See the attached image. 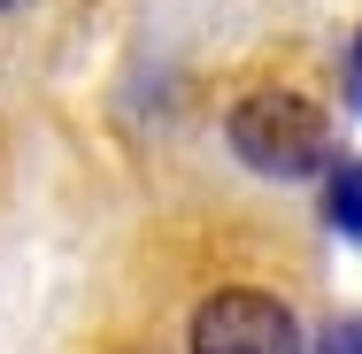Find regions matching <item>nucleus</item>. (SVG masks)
I'll return each mask as SVG.
<instances>
[{"label": "nucleus", "mask_w": 362, "mask_h": 354, "mask_svg": "<svg viewBox=\"0 0 362 354\" xmlns=\"http://www.w3.org/2000/svg\"><path fill=\"white\" fill-rule=\"evenodd\" d=\"M223 139H231V154H239L247 170H262V177H324L332 154H339L324 108L300 100V93H247V100L231 108Z\"/></svg>", "instance_id": "obj_1"}, {"label": "nucleus", "mask_w": 362, "mask_h": 354, "mask_svg": "<svg viewBox=\"0 0 362 354\" xmlns=\"http://www.w3.org/2000/svg\"><path fill=\"white\" fill-rule=\"evenodd\" d=\"M324 223L339 239H362V162L355 154H332V170H324Z\"/></svg>", "instance_id": "obj_3"}, {"label": "nucleus", "mask_w": 362, "mask_h": 354, "mask_svg": "<svg viewBox=\"0 0 362 354\" xmlns=\"http://www.w3.org/2000/svg\"><path fill=\"white\" fill-rule=\"evenodd\" d=\"M0 8H16V0H0Z\"/></svg>", "instance_id": "obj_6"}, {"label": "nucleus", "mask_w": 362, "mask_h": 354, "mask_svg": "<svg viewBox=\"0 0 362 354\" xmlns=\"http://www.w3.org/2000/svg\"><path fill=\"white\" fill-rule=\"evenodd\" d=\"M347 93H355V108H362V39H355V54H347Z\"/></svg>", "instance_id": "obj_5"}, {"label": "nucleus", "mask_w": 362, "mask_h": 354, "mask_svg": "<svg viewBox=\"0 0 362 354\" xmlns=\"http://www.w3.org/2000/svg\"><path fill=\"white\" fill-rule=\"evenodd\" d=\"M316 354H362V316H339V324L316 339Z\"/></svg>", "instance_id": "obj_4"}, {"label": "nucleus", "mask_w": 362, "mask_h": 354, "mask_svg": "<svg viewBox=\"0 0 362 354\" xmlns=\"http://www.w3.org/2000/svg\"><path fill=\"white\" fill-rule=\"evenodd\" d=\"M193 354H300V324L278 293H255V285H223L193 308Z\"/></svg>", "instance_id": "obj_2"}]
</instances>
